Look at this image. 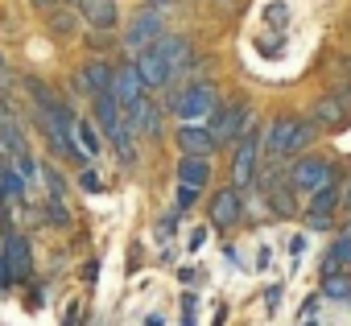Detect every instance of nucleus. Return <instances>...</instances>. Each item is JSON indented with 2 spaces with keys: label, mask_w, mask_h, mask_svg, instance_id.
Returning a JSON list of instances; mask_svg holds the SVG:
<instances>
[{
  "label": "nucleus",
  "mask_w": 351,
  "mask_h": 326,
  "mask_svg": "<svg viewBox=\"0 0 351 326\" xmlns=\"http://www.w3.org/2000/svg\"><path fill=\"white\" fill-rule=\"evenodd\" d=\"M310 140H314V124H306V120H298V116H281V120H273L269 132H265V149H269V157L302 153Z\"/></svg>",
  "instance_id": "nucleus-1"
},
{
  "label": "nucleus",
  "mask_w": 351,
  "mask_h": 326,
  "mask_svg": "<svg viewBox=\"0 0 351 326\" xmlns=\"http://www.w3.org/2000/svg\"><path fill=\"white\" fill-rule=\"evenodd\" d=\"M289 182L298 186V190H322V186H335V166L330 161H322V157H302L298 166H293V174H289Z\"/></svg>",
  "instance_id": "nucleus-2"
},
{
  "label": "nucleus",
  "mask_w": 351,
  "mask_h": 326,
  "mask_svg": "<svg viewBox=\"0 0 351 326\" xmlns=\"http://www.w3.org/2000/svg\"><path fill=\"white\" fill-rule=\"evenodd\" d=\"M211 108H215V91H211V83H191V87L178 91V99H173V112H178L182 120H203Z\"/></svg>",
  "instance_id": "nucleus-3"
},
{
  "label": "nucleus",
  "mask_w": 351,
  "mask_h": 326,
  "mask_svg": "<svg viewBox=\"0 0 351 326\" xmlns=\"http://www.w3.org/2000/svg\"><path fill=\"white\" fill-rule=\"evenodd\" d=\"M261 140L256 132H244L240 149H236V161H232V182L236 186H252L256 182V161H261Z\"/></svg>",
  "instance_id": "nucleus-4"
},
{
  "label": "nucleus",
  "mask_w": 351,
  "mask_h": 326,
  "mask_svg": "<svg viewBox=\"0 0 351 326\" xmlns=\"http://www.w3.org/2000/svg\"><path fill=\"white\" fill-rule=\"evenodd\" d=\"M161 34H165V17H161V9H145V13L124 29V46L145 50V46H153Z\"/></svg>",
  "instance_id": "nucleus-5"
},
{
  "label": "nucleus",
  "mask_w": 351,
  "mask_h": 326,
  "mask_svg": "<svg viewBox=\"0 0 351 326\" xmlns=\"http://www.w3.org/2000/svg\"><path fill=\"white\" fill-rule=\"evenodd\" d=\"M136 71H141V83H145V87H165L173 75H178V71L169 66V58L157 50V42L141 50V58H136Z\"/></svg>",
  "instance_id": "nucleus-6"
},
{
  "label": "nucleus",
  "mask_w": 351,
  "mask_h": 326,
  "mask_svg": "<svg viewBox=\"0 0 351 326\" xmlns=\"http://www.w3.org/2000/svg\"><path fill=\"white\" fill-rule=\"evenodd\" d=\"M244 124H248V108H244V103H228V108H219L215 120H211V136H215V145L236 140V136L244 132Z\"/></svg>",
  "instance_id": "nucleus-7"
},
{
  "label": "nucleus",
  "mask_w": 351,
  "mask_h": 326,
  "mask_svg": "<svg viewBox=\"0 0 351 326\" xmlns=\"http://www.w3.org/2000/svg\"><path fill=\"white\" fill-rule=\"evenodd\" d=\"M0 273H5V285H9V281H25V277H29V244H25L21 236H9V240H5Z\"/></svg>",
  "instance_id": "nucleus-8"
},
{
  "label": "nucleus",
  "mask_w": 351,
  "mask_h": 326,
  "mask_svg": "<svg viewBox=\"0 0 351 326\" xmlns=\"http://www.w3.org/2000/svg\"><path fill=\"white\" fill-rule=\"evenodd\" d=\"M141 71L136 66H120V71H112V99L120 103V108H132L136 99H145L141 95Z\"/></svg>",
  "instance_id": "nucleus-9"
},
{
  "label": "nucleus",
  "mask_w": 351,
  "mask_h": 326,
  "mask_svg": "<svg viewBox=\"0 0 351 326\" xmlns=\"http://www.w3.org/2000/svg\"><path fill=\"white\" fill-rule=\"evenodd\" d=\"M79 13H83V21L95 25V29H116V21H120L116 0H79Z\"/></svg>",
  "instance_id": "nucleus-10"
},
{
  "label": "nucleus",
  "mask_w": 351,
  "mask_h": 326,
  "mask_svg": "<svg viewBox=\"0 0 351 326\" xmlns=\"http://www.w3.org/2000/svg\"><path fill=\"white\" fill-rule=\"evenodd\" d=\"M124 116H128L132 132H141V136H157V128H161L157 108H153V103H145V99H136L132 108H124Z\"/></svg>",
  "instance_id": "nucleus-11"
},
{
  "label": "nucleus",
  "mask_w": 351,
  "mask_h": 326,
  "mask_svg": "<svg viewBox=\"0 0 351 326\" xmlns=\"http://www.w3.org/2000/svg\"><path fill=\"white\" fill-rule=\"evenodd\" d=\"M240 215H244V207H240V195H236V190H219V195L211 199V219H215L219 227L240 223Z\"/></svg>",
  "instance_id": "nucleus-12"
},
{
  "label": "nucleus",
  "mask_w": 351,
  "mask_h": 326,
  "mask_svg": "<svg viewBox=\"0 0 351 326\" xmlns=\"http://www.w3.org/2000/svg\"><path fill=\"white\" fill-rule=\"evenodd\" d=\"M178 145H182V153H199V157H207V153L215 149V136H211V128L182 124V128H178Z\"/></svg>",
  "instance_id": "nucleus-13"
},
{
  "label": "nucleus",
  "mask_w": 351,
  "mask_h": 326,
  "mask_svg": "<svg viewBox=\"0 0 351 326\" xmlns=\"http://www.w3.org/2000/svg\"><path fill=\"white\" fill-rule=\"evenodd\" d=\"M207 178H211V166H207V157H199V153H182V161H178V182H191V186H207Z\"/></svg>",
  "instance_id": "nucleus-14"
},
{
  "label": "nucleus",
  "mask_w": 351,
  "mask_h": 326,
  "mask_svg": "<svg viewBox=\"0 0 351 326\" xmlns=\"http://www.w3.org/2000/svg\"><path fill=\"white\" fill-rule=\"evenodd\" d=\"M0 149H9V153H25V132H21V124L5 112V116H0Z\"/></svg>",
  "instance_id": "nucleus-15"
},
{
  "label": "nucleus",
  "mask_w": 351,
  "mask_h": 326,
  "mask_svg": "<svg viewBox=\"0 0 351 326\" xmlns=\"http://www.w3.org/2000/svg\"><path fill=\"white\" fill-rule=\"evenodd\" d=\"M91 95H108L112 91V71L104 66V62H91V66H83V79H79Z\"/></svg>",
  "instance_id": "nucleus-16"
},
{
  "label": "nucleus",
  "mask_w": 351,
  "mask_h": 326,
  "mask_svg": "<svg viewBox=\"0 0 351 326\" xmlns=\"http://www.w3.org/2000/svg\"><path fill=\"white\" fill-rule=\"evenodd\" d=\"M75 145H79V153H87V157L99 153V132H95L91 120H79V124H75Z\"/></svg>",
  "instance_id": "nucleus-17"
},
{
  "label": "nucleus",
  "mask_w": 351,
  "mask_h": 326,
  "mask_svg": "<svg viewBox=\"0 0 351 326\" xmlns=\"http://www.w3.org/2000/svg\"><path fill=\"white\" fill-rule=\"evenodd\" d=\"M25 195V174L0 166V199H21Z\"/></svg>",
  "instance_id": "nucleus-18"
},
{
  "label": "nucleus",
  "mask_w": 351,
  "mask_h": 326,
  "mask_svg": "<svg viewBox=\"0 0 351 326\" xmlns=\"http://www.w3.org/2000/svg\"><path fill=\"white\" fill-rule=\"evenodd\" d=\"M335 207H339V190L335 186H322V190L310 195V215H330Z\"/></svg>",
  "instance_id": "nucleus-19"
},
{
  "label": "nucleus",
  "mask_w": 351,
  "mask_h": 326,
  "mask_svg": "<svg viewBox=\"0 0 351 326\" xmlns=\"http://www.w3.org/2000/svg\"><path fill=\"white\" fill-rule=\"evenodd\" d=\"M322 293H326V297H351V277H343L339 268H326V277H322Z\"/></svg>",
  "instance_id": "nucleus-20"
},
{
  "label": "nucleus",
  "mask_w": 351,
  "mask_h": 326,
  "mask_svg": "<svg viewBox=\"0 0 351 326\" xmlns=\"http://www.w3.org/2000/svg\"><path fill=\"white\" fill-rule=\"evenodd\" d=\"M314 124H318V128H335V124H343V108H339L335 99H322V103L314 108Z\"/></svg>",
  "instance_id": "nucleus-21"
},
{
  "label": "nucleus",
  "mask_w": 351,
  "mask_h": 326,
  "mask_svg": "<svg viewBox=\"0 0 351 326\" xmlns=\"http://www.w3.org/2000/svg\"><path fill=\"white\" fill-rule=\"evenodd\" d=\"M339 264H351V227L335 240V248H330V256H326V268H339Z\"/></svg>",
  "instance_id": "nucleus-22"
},
{
  "label": "nucleus",
  "mask_w": 351,
  "mask_h": 326,
  "mask_svg": "<svg viewBox=\"0 0 351 326\" xmlns=\"http://www.w3.org/2000/svg\"><path fill=\"white\" fill-rule=\"evenodd\" d=\"M199 203V186H191V182H178V199H173V207L178 211H191Z\"/></svg>",
  "instance_id": "nucleus-23"
},
{
  "label": "nucleus",
  "mask_w": 351,
  "mask_h": 326,
  "mask_svg": "<svg viewBox=\"0 0 351 326\" xmlns=\"http://www.w3.org/2000/svg\"><path fill=\"white\" fill-rule=\"evenodd\" d=\"M182 326H199V297L195 293L182 297Z\"/></svg>",
  "instance_id": "nucleus-24"
},
{
  "label": "nucleus",
  "mask_w": 351,
  "mask_h": 326,
  "mask_svg": "<svg viewBox=\"0 0 351 326\" xmlns=\"http://www.w3.org/2000/svg\"><path fill=\"white\" fill-rule=\"evenodd\" d=\"M79 186H83V190H91V195H95V190H104V182L95 178V170H83V174H79Z\"/></svg>",
  "instance_id": "nucleus-25"
},
{
  "label": "nucleus",
  "mask_w": 351,
  "mask_h": 326,
  "mask_svg": "<svg viewBox=\"0 0 351 326\" xmlns=\"http://www.w3.org/2000/svg\"><path fill=\"white\" fill-rule=\"evenodd\" d=\"M203 244H207V227H195V231H191V240H186V248H191V252H199Z\"/></svg>",
  "instance_id": "nucleus-26"
},
{
  "label": "nucleus",
  "mask_w": 351,
  "mask_h": 326,
  "mask_svg": "<svg viewBox=\"0 0 351 326\" xmlns=\"http://www.w3.org/2000/svg\"><path fill=\"white\" fill-rule=\"evenodd\" d=\"M169 231H173V219H169V215H165V219H161V223H157V236H161V244H165V240H169Z\"/></svg>",
  "instance_id": "nucleus-27"
},
{
  "label": "nucleus",
  "mask_w": 351,
  "mask_h": 326,
  "mask_svg": "<svg viewBox=\"0 0 351 326\" xmlns=\"http://www.w3.org/2000/svg\"><path fill=\"white\" fill-rule=\"evenodd\" d=\"M54 29H58V34H66V29H71V17H62V13H58V17H54Z\"/></svg>",
  "instance_id": "nucleus-28"
},
{
  "label": "nucleus",
  "mask_w": 351,
  "mask_h": 326,
  "mask_svg": "<svg viewBox=\"0 0 351 326\" xmlns=\"http://www.w3.org/2000/svg\"><path fill=\"white\" fill-rule=\"evenodd\" d=\"M0 87H9V66L0 62Z\"/></svg>",
  "instance_id": "nucleus-29"
},
{
  "label": "nucleus",
  "mask_w": 351,
  "mask_h": 326,
  "mask_svg": "<svg viewBox=\"0 0 351 326\" xmlns=\"http://www.w3.org/2000/svg\"><path fill=\"white\" fill-rule=\"evenodd\" d=\"M58 0H34V9H54Z\"/></svg>",
  "instance_id": "nucleus-30"
},
{
  "label": "nucleus",
  "mask_w": 351,
  "mask_h": 326,
  "mask_svg": "<svg viewBox=\"0 0 351 326\" xmlns=\"http://www.w3.org/2000/svg\"><path fill=\"white\" fill-rule=\"evenodd\" d=\"M343 207L351 211V182H347V190H343Z\"/></svg>",
  "instance_id": "nucleus-31"
},
{
  "label": "nucleus",
  "mask_w": 351,
  "mask_h": 326,
  "mask_svg": "<svg viewBox=\"0 0 351 326\" xmlns=\"http://www.w3.org/2000/svg\"><path fill=\"white\" fill-rule=\"evenodd\" d=\"M0 285H5V273H0Z\"/></svg>",
  "instance_id": "nucleus-32"
},
{
  "label": "nucleus",
  "mask_w": 351,
  "mask_h": 326,
  "mask_svg": "<svg viewBox=\"0 0 351 326\" xmlns=\"http://www.w3.org/2000/svg\"><path fill=\"white\" fill-rule=\"evenodd\" d=\"M157 5H169V0H157Z\"/></svg>",
  "instance_id": "nucleus-33"
},
{
  "label": "nucleus",
  "mask_w": 351,
  "mask_h": 326,
  "mask_svg": "<svg viewBox=\"0 0 351 326\" xmlns=\"http://www.w3.org/2000/svg\"><path fill=\"white\" fill-rule=\"evenodd\" d=\"M347 301H351V297H347ZM347 314H351V305H347Z\"/></svg>",
  "instance_id": "nucleus-34"
},
{
  "label": "nucleus",
  "mask_w": 351,
  "mask_h": 326,
  "mask_svg": "<svg viewBox=\"0 0 351 326\" xmlns=\"http://www.w3.org/2000/svg\"><path fill=\"white\" fill-rule=\"evenodd\" d=\"M75 5H79V0H75Z\"/></svg>",
  "instance_id": "nucleus-35"
}]
</instances>
